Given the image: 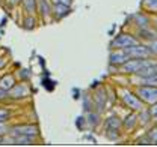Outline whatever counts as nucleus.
<instances>
[{
    "instance_id": "nucleus-1",
    "label": "nucleus",
    "mask_w": 157,
    "mask_h": 147,
    "mask_svg": "<svg viewBox=\"0 0 157 147\" xmlns=\"http://www.w3.org/2000/svg\"><path fill=\"white\" fill-rule=\"evenodd\" d=\"M121 102H122L124 107H127L130 111L139 113V111H142L145 108V104L139 99V96L135 92L128 90V89H122L121 90Z\"/></svg>"
},
{
    "instance_id": "nucleus-2",
    "label": "nucleus",
    "mask_w": 157,
    "mask_h": 147,
    "mask_svg": "<svg viewBox=\"0 0 157 147\" xmlns=\"http://www.w3.org/2000/svg\"><path fill=\"white\" fill-rule=\"evenodd\" d=\"M139 99L147 104V105H153L157 102V87L153 86H137L136 90H135Z\"/></svg>"
},
{
    "instance_id": "nucleus-3",
    "label": "nucleus",
    "mask_w": 157,
    "mask_h": 147,
    "mask_svg": "<svg viewBox=\"0 0 157 147\" xmlns=\"http://www.w3.org/2000/svg\"><path fill=\"white\" fill-rule=\"evenodd\" d=\"M121 129H122V120H119V117L112 116V117H107L104 120V131L110 140H117L119 137Z\"/></svg>"
},
{
    "instance_id": "nucleus-4",
    "label": "nucleus",
    "mask_w": 157,
    "mask_h": 147,
    "mask_svg": "<svg viewBox=\"0 0 157 147\" xmlns=\"http://www.w3.org/2000/svg\"><path fill=\"white\" fill-rule=\"evenodd\" d=\"M139 42H140V41H139L135 35H132V33H119V35L110 42V48H112V50H117V48H127V47L136 45Z\"/></svg>"
},
{
    "instance_id": "nucleus-5",
    "label": "nucleus",
    "mask_w": 157,
    "mask_h": 147,
    "mask_svg": "<svg viewBox=\"0 0 157 147\" xmlns=\"http://www.w3.org/2000/svg\"><path fill=\"white\" fill-rule=\"evenodd\" d=\"M127 51V54L130 59H147V57H153L151 54V50L148 45L145 44H136V45H132V47H127L124 48Z\"/></svg>"
},
{
    "instance_id": "nucleus-6",
    "label": "nucleus",
    "mask_w": 157,
    "mask_h": 147,
    "mask_svg": "<svg viewBox=\"0 0 157 147\" xmlns=\"http://www.w3.org/2000/svg\"><path fill=\"white\" fill-rule=\"evenodd\" d=\"M9 134L11 135H32V137H38L39 128L36 125H17V126H11Z\"/></svg>"
},
{
    "instance_id": "nucleus-7",
    "label": "nucleus",
    "mask_w": 157,
    "mask_h": 147,
    "mask_svg": "<svg viewBox=\"0 0 157 147\" xmlns=\"http://www.w3.org/2000/svg\"><path fill=\"white\" fill-rule=\"evenodd\" d=\"M130 57L127 54V51L124 48H117V50H112L110 51V56H109V63L112 66H121L124 62H127Z\"/></svg>"
},
{
    "instance_id": "nucleus-8",
    "label": "nucleus",
    "mask_w": 157,
    "mask_h": 147,
    "mask_svg": "<svg viewBox=\"0 0 157 147\" xmlns=\"http://www.w3.org/2000/svg\"><path fill=\"white\" fill-rule=\"evenodd\" d=\"M29 95H30V89H29L27 83L15 84L11 90H8V98H12V99H21V98H26Z\"/></svg>"
},
{
    "instance_id": "nucleus-9",
    "label": "nucleus",
    "mask_w": 157,
    "mask_h": 147,
    "mask_svg": "<svg viewBox=\"0 0 157 147\" xmlns=\"http://www.w3.org/2000/svg\"><path fill=\"white\" fill-rule=\"evenodd\" d=\"M136 33H137V35H135V36H136L139 41H147V42H151V41L157 39V30L153 27V24H151V26H148V27L137 29Z\"/></svg>"
},
{
    "instance_id": "nucleus-10",
    "label": "nucleus",
    "mask_w": 157,
    "mask_h": 147,
    "mask_svg": "<svg viewBox=\"0 0 157 147\" xmlns=\"http://www.w3.org/2000/svg\"><path fill=\"white\" fill-rule=\"evenodd\" d=\"M137 125H139V122H137V113L136 111H130V113L124 117V120H122V128L125 129L127 132H132Z\"/></svg>"
},
{
    "instance_id": "nucleus-11",
    "label": "nucleus",
    "mask_w": 157,
    "mask_h": 147,
    "mask_svg": "<svg viewBox=\"0 0 157 147\" xmlns=\"http://www.w3.org/2000/svg\"><path fill=\"white\" fill-rule=\"evenodd\" d=\"M52 2L50 0H38V12L42 20H47L48 17H52Z\"/></svg>"
},
{
    "instance_id": "nucleus-12",
    "label": "nucleus",
    "mask_w": 157,
    "mask_h": 147,
    "mask_svg": "<svg viewBox=\"0 0 157 147\" xmlns=\"http://www.w3.org/2000/svg\"><path fill=\"white\" fill-rule=\"evenodd\" d=\"M17 84V80H15V75L12 72H9V74H5L2 78H0V89L2 90H11L14 86Z\"/></svg>"
},
{
    "instance_id": "nucleus-13",
    "label": "nucleus",
    "mask_w": 157,
    "mask_h": 147,
    "mask_svg": "<svg viewBox=\"0 0 157 147\" xmlns=\"http://www.w3.org/2000/svg\"><path fill=\"white\" fill-rule=\"evenodd\" d=\"M71 8L68 5H53L52 8V17L55 20H62L63 17H67L70 14Z\"/></svg>"
},
{
    "instance_id": "nucleus-14",
    "label": "nucleus",
    "mask_w": 157,
    "mask_h": 147,
    "mask_svg": "<svg viewBox=\"0 0 157 147\" xmlns=\"http://www.w3.org/2000/svg\"><path fill=\"white\" fill-rule=\"evenodd\" d=\"M36 137L32 135H11V144H21V146H29L35 144Z\"/></svg>"
},
{
    "instance_id": "nucleus-15",
    "label": "nucleus",
    "mask_w": 157,
    "mask_h": 147,
    "mask_svg": "<svg viewBox=\"0 0 157 147\" xmlns=\"http://www.w3.org/2000/svg\"><path fill=\"white\" fill-rule=\"evenodd\" d=\"M21 5L26 15H33L38 11V0H21Z\"/></svg>"
},
{
    "instance_id": "nucleus-16",
    "label": "nucleus",
    "mask_w": 157,
    "mask_h": 147,
    "mask_svg": "<svg viewBox=\"0 0 157 147\" xmlns=\"http://www.w3.org/2000/svg\"><path fill=\"white\" fill-rule=\"evenodd\" d=\"M94 104L98 108V111H101L104 108V104H106V92H104V89H98L97 92L94 93Z\"/></svg>"
},
{
    "instance_id": "nucleus-17",
    "label": "nucleus",
    "mask_w": 157,
    "mask_h": 147,
    "mask_svg": "<svg viewBox=\"0 0 157 147\" xmlns=\"http://www.w3.org/2000/svg\"><path fill=\"white\" fill-rule=\"evenodd\" d=\"M142 9L148 14H157V0H142Z\"/></svg>"
},
{
    "instance_id": "nucleus-18",
    "label": "nucleus",
    "mask_w": 157,
    "mask_h": 147,
    "mask_svg": "<svg viewBox=\"0 0 157 147\" xmlns=\"http://www.w3.org/2000/svg\"><path fill=\"white\" fill-rule=\"evenodd\" d=\"M23 27L26 30H33L36 27V18L33 15H26V18L23 20Z\"/></svg>"
},
{
    "instance_id": "nucleus-19",
    "label": "nucleus",
    "mask_w": 157,
    "mask_h": 147,
    "mask_svg": "<svg viewBox=\"0 0 157 147\" xmlns=\"http://www.w3.org/2000/svg\"><path fill=\"white\" fill-rule=\"evenodd\" d=\"M147 137L151 140V144H157V123H154V126H153V128L148 129Z\"/></svg>"
},
{
    "instance_id": "nucleus-20",
    "label": "nucleus",
    "mask_w": 157,
    "mask_h": 147,
    "mask_svg": "<svg viewBox=\"0 0 157 147\" xmlns=\"http://www.w3.org/2000/svg\"><path fill=\"white\" fill-rule=\"evenodd\" d=\"M98 122H100V116H98V113L95 111V113H89V116H88V123L89 125H92V126H95Z\"/></svg>"
},
{
    "instance_id": "nucleus-21",
    "label": "nucleus",
    "mask_w": 157,
    "mask_h": 147,
    "mask_svg": "<svg viewBox=\"0 0 157 147\" xmlns=\"http://www.w3.org/2000/svg\"><path fill=\"white\" fill-rule=\"evenodd\" d=\"M11 119V111L8 108H0V122H8Z\"/></svg>"
},
{
    "instance_id": "nucleus-22",
    "label": "nucleus",
    "mask_w": 157,
    "mask_h": 147,
    "mask_svg": "<svg viewBox=\"0 0 157 147\" xmlns=\"http://www.w3.org/2000/svg\"><path fill=\"white\" fill-rule=\"evenodd\" d=\"M9 129H11V126H9L6 122H0V135L9 134Z\"/></svg>"
},
{
    "instance_id": "nucleus-23",
    "label": "nucleus",
    "mask_w": 157,
    "mask_h": 147,
    "mask_svg": "<svg viewBox=\"0 0 157 147\" xmlns=\"http://www.w3.org/2000/svg\"><path fill=\"white\" fill-rule=\"evenodd\" d=\"M136 144H151V140L147 137V134L144 135V137H139L136 140Z\"/></svg>"
},
{
    "instance_id": "nucleus-24",
    "label": "nucleus",
    "mask_w": 157,
    "mask_h": 147,
    "mask_svg": "<svg viewBox=\"0 0 157 147\" xmlns=\"http://www.w3.org/2000/svg\"><path fill=\"white\" fill-rule=\"evenodd\" d=\"M148 47H150V50H151V54L157 57V39L151 41V42L148 44Z\"/></svg>"
},
{
    "instance_id": "nucleus-25",
    "label": "nucleus",
    "mask_w": 157,
    "mask_h": 147,
    "mask_svg": "<svg viewBox=\"0 0 157 147\" xmlns=\"http://www.w3.org/2000/svg\"><path fill=\"white\" fill-rule=\"evenodd\" d=\"M50 83H52V80H48V78L42 80V86H45L48 90H53V87H55V84H56V83H53V84H50Z\"/></svg>"
},
{
    "instance_id": "nucleus-26",
    "label": "nucleus",
    "mask_w": 157,
    "mask_h": 147,
    "mask_svg": "<svg viewBox=\"0 0 157 147\" xmlns=\"http://www.w3.org/2000/svg\"><path fill=\"white\" fill-rule=\"evenodd\" d=\"M52 2V5H71V2L73 0H50Z\"/></svg>"
},
{
    "instance_id": "nucleus-27",
    "label": "nucleus",
    "mask_w": 157,
    "mask_h": 147,
    "mask_svg": "<svg viewBox=\"0 0 157 147\" xmlns=\"http://www.w3.org/2000/svg\"><path fill=\"white\" fill-rule=\"evenodd\" d=\"M21 3V0H6V5H9L11 8H15Z\"/></svg>"
},
{
    "instance_id": "nucleus-28",
    "label": "nucleus",
    "mask_w": 157,
    "mask_h": 147,
    "mask_svg": "<svg viewBox=\"0 0 157 147\" xmlns=\"http://www.w3.org/2000/svg\"><path fill=\"white\" fill-rule=\"evenodd\" d=\"M6 99H8V92L0 89V102H3V101H6Z\"/></svg>"
},
{
    "instance_id": "nucleus-29",
    "label": "nucleus",
    "mask_w": 157,
    "mask_h": 147,
    "mask_svg": "<svg viewBox=\"0 0 157 147\" xmlns=\"http://www.w3.org/2000/svg\"><path fill=\"white\" fill-rule=\"evenodd\" d=\"M6 62H8V57H6V56H2V57H0V69L6 65Z\"/></svg>"
},
{
    "instance_id": "nucleus-30",
    "label": "nucleus",
    "mask_w": 157,
    "mask_h": 147,
    "mask_svg": "<svg viewBox=\"0 0 157 147\" xmlns=\"http://www.w3.org/2000/svg\"><path fill=\"white\" fill-rule=\"evenodd\" d=\"M77 126H78V128H82V126H83V117H78V120H77Z\"/></svg>"
},
{
    "instance_id": "nucleus-31",
    "label": "nucleus",
    "mask_w": 157,
    "mask_h": 147,
    "mask_svg": "<svg viewBox=\"0 0 157 147\" xmlns=\"http://www.w3.org/2000/svg\"><path fill=\"white\" fill-rule=\"evenodd\" d=\"M151 24L154 26V29L157 30V17H154V18H153V23H151Z\"/></svg>"
},
{
    "instance_id": "nucleus-32",
    "label": "nucleus",
    "mask_w": 157,
    "mask_h": 147,
    "mask_svg": "<svg viewBox=\"0 0 157 147\" xmlns=\"http://www.w3.org/2000/svg\"><path fill=\"white\" fill-rule=\"evenodd\" d=\"M2 3H3V0H0V6H2Z\"/></svg>"
}]
</instances>
